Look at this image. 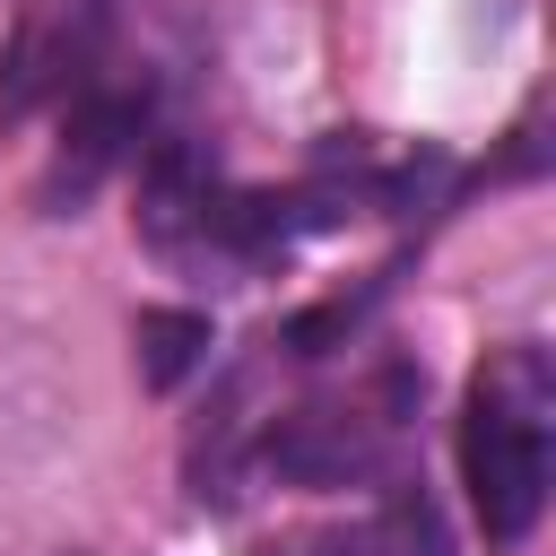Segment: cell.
Here are the masks:
<instances>
[{"label":"cell","mask_w":556,"mask_h":556,"mask_svg":"<svg viewBox=\"0 0 556 556\" xmlns=\"http://www.w3.org/2000/svg\"><path fill=\"white\" fill-rule=\"evenodd\" d=\"M556 478V374L539 339H504L478 356L460 400V486L486 547H521L547 513Z\"/></svg>","instance_id":"1"},{"label":"cell","mask_w":556,"mask_h":556,"mask_svg":"<svg viewBox=\"0 0 556 556\" xmlns=\"http://www.w3.org/2000/svg\"><path fill=\"white\" fill-rule=\"evenodd\" d=\"M408 391H417V382H408L400 365H382V374L356 382V391H313V400L278 408L252 452H261V469L287 478V486H356V478H374V469L391 460L400 417H408Z\"/></svg>","instance_id":"2"},{"label":"cell","mask_w":556,"mask_h":556,"mask_svg":"<svg viewBox=\"0 0 556 556\" xmlns=\"http://www.w3.org/2000/svg\"><path fill=\"white\" fill-rule=\"evenodd\" d=\"M104 70H122V9L113 0H17L0 43V122L61 113Z\"/></svg>","instance_id":"3"},{"label":"cell","mask_w":556,"mask_h":556,"mask_svg":"<svg viewBox=\"0 0 556 556\" xmlns=\"http://www.w3.org/2000/svg\"><path fill=\"white\" fill-rule=\"evenodd\" d=\"M295 556H452V539H443V521H434V504L417 486H391L356 530H330V539H313Z\"/></svg>","instance_id":"4"},{"label":"cell","mask_w":556,"mask_h":556,"mask_svg":"<svg viewBox=\"0 0 556 556\" xmlns=\"http://www.w3.org/2000/svg\"><path fill=\"white\" fill-rule=\"evenodd\" d=\"M208 356V313H139V374L148 391H174Z\"/></svg>","instance_id":"5"}]
</instances>
